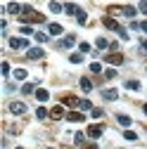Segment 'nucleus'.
<instances>
[{
    "mask_svg": "<svg viewBox=\"0 0 147 149\" xmlns=\"http://www.w3.org/2000/svg\"><path fill=\"white\" fill-rule=\"evenodd\" d=\"M10 47L12 50H31L26 38H10Z\"/></svg>",
    "mask_w": 147,
    "mask_h": 149,
    "instance_id": "f03ea898",
    "label": "nucleus"
},
{
    "mask_svg": "<svg viewBox=\"0 0 147 149\" xmlns=\"http://www.w3.org/2000/svg\"><path fill=\"white\" fill-rule=\"evenodd\" d=\"M19 33H24V36H31V33H33V29H31V26H22V29H19Z\"/></svg>",
    "mask_w": 147,
    "mask_h": 149,
    "instance_id": "72a5a7b5",
    "label": "nucleus"
},
{
    "mask_svg": "<svg viewBox=\"0 0 147 149\" xmlns=\"http://www.w3.org/2000/svg\"><path fill=\"white\" fill-rule=\"evenodd\" d=\"M95 45H97L100 50H104V47H109V45H112V43H107L104 38H97V40H95Z\"/></svg>",
    "mask_w": 147,
    "mask_h": 149,
    "instance_id": "a878e982",
    "label": "nucleus"
},
{
    "mask_svg": "<svg viewBox=\"0 0 147 149\" xmlns=\"http://www.w3.org/2000/svg\"><path fill=\"white\" fill-rule=\"evenodd\" d=\"M33 90H36V88H33V83H24V85H22V92H24V95H31Z\"/></svg>",
    "mask_w": 147,
    "mask_h": 149,
    "instance_id": "393cba45",
    "label": "nucleus"
},
{
    "mask_svg": "<svg viewBox=\"0 0 147 149\" xmlns=\"http://www.w3.org/2000/svg\"><path fill=\"white\" fill-rule=\"evenodd\" d=\"M74 43H76V36H74V33H69L64 40H60V43H57V47H62V50H69V47H74Z\"/></svg>",
    "mask_w": 147,
    "mask_h": 149,
    "instance_id": "423d86ee",
    "label": "nucleus"
},
{
    "mask_svg": "<svg viewBox=\"0 0 147 149\" xmlns=\"http://www.w3.org/2000/svg\"><path fill=\"white\" fill-rule=\"evenodd\" d=\"M26 76H29V71H26V69H14V78H17V81H24Z\"/></svg>",
    "mask_w": 147,
    "mask_h": 149,
    "instance_id": "a211bd4d",
    "label": "nucleus"
},
{
    "mask_svg": "<svg viewBox=\"0 0 147 149\" xmlns=\"http://www.w3.org/2000/svg\"><path fill=\"white\" fill-rule=\"evenodd\" d=\"M69 62H71V64H81V62H83V54H78V52L69 54Z\"/></svg>",
    "mask_w": 147,
    "mask_h": 149,
    "instance_id": "412c9836",
    "label": "nucleus"
},
{
    "mask_svg": "<svg viewBox=\"0 0 147 149\" xmlns=\"http://www.w3.org/2000/svg\"><path fill=\"white\" fill-rule=\"evenodd\" d=\"M142 111H145V114H147V104H145V107H142Z\"/></svg>",
    "mask_w": 147,
    "mask_h": 149,
    "instance_id": "37998d69",
    "label": "nucleus"
},
{
    "mask_svg": "<svg viewBox=\"0 0 147 149\" xmlns=\"http://www.w3.org/2000/svg\"><path fill=\"white\" fill-rule=\"evenodd\" d=\"M17 149H22V147H17Z\"/></svg>",
    "mask_w": 147,
    "mask_h": 149,
    "instance_id": "c03bdc74",
    "label": "nucleus"
},
{
    "mask_svg": "<svg viewBox=\"0 0 147 149\" xmlns=\"http://www.w3.org/2000/svg\"><path fill=\"white\" fill-rule=\"evenodd\" d=\"M78 109H93V104H90L88 100H81V104H78Z\"/></svg>",
    "mask_w": 147,
    "mask_h": 149,
    "instance_id": "7c9ffc66",
    "label": "nucleus"
},
{
    "mask_svg": "<svg viewBox=\"0 0 147 149\" xmlns=\"http://www.w3.org/2000/svg\"><path fill=\"white\" fill-rule=\"evenodd\" d=\"M90 71H93V73H100V71H102V66H100L97 62H93V64H90Z\"/></svg>",
    "mask_w": 147,
    "mask_h": 149,
    "instance_id": "c756f323",
    "label": "nucleus"
},
{
    "mask_svg": "<svg viewBox=\"0 0 147 149\" xmlns=\"http://www.w3.org/2000/svg\"><path fill=\"white\" fill-rule=\"evenodd\" d=\"M22 7H24V5H17V3H10V5H7V12H10V14H19V12H22ZM19 17H22V14H19Z\"/></svg>",
    "mask_w": 147,
    "mask_h": 149,
    "instance_id": "dca6fc26",
    "label": "nucleus"
},
{
    "mask_svg": "<svg viewBox=\"0 0 147 149\" xmlns=\"http://www.w3.org/2000/svg\"><path fill=\"white\" fill-rule=\"evenodd\" d=\"M76 19H78V24H85V22H88V17H85V12H83L81 7H78V12H76Z\"/></svg>",
    "mask_w": 147,
    "mask_h": 149,
    "instance_id": "5701e85b",
    "label": "nucleus"
},
{
    "mask_svg": "<svg viewBox=\"0 0 147 149\" xmlns=\"http://www.w3.org/2000/svg\"><path fill=\"white\" fill-rule=\"evenodd\" d=\"M14 90H17L14 83H5V92H14Z\"/></svg>",
    "mask_w": 147,
    "mask_h": 149,
    "instance_id": "e433bc0d",
    "label": "nucleus"
},
{
    "mask_svg": "<svg viewBox=\"0 0 147 149\" xmlns=\"http://www.w3.org/2000/svg\"><path fill=\"white\" fill-rule=\"evenodd\" d=\"M138 7H140V12H142V14H147V0H142V3H140Z\"/></svg>",
    "mask_w": 147,
    "mask_h": 149,
    "instance_id": "4c0bfd02",
    "label": "nucleus"
},
{
    "mask_svg": "<svg viewBox=\"0 0 147 149\" xmlns=\"http://www.w3.org/2000/svg\"><path fill=\"white\" fill-rule=\"evenodd\" d=\"M36 97H38V102H48L50 100V92L48 90H36Z\"/></svg>",
    "mask_w": 147,
    "mask_h": 149,
    "instance_id": "f3484780",
    "label": "nucleus"
},
{
    "mask_svg": "<svg viewBox=\"0 0 147 149\" xmlns=\"http://www.w3.org/2000/svg\"><path fill=\"white\" fill-rule=\"evenodd\" d=\"M140 50H142V54H147V40H140Z\"/></svg>",
    "mask_w": 147,
    "mask_h": 149,
    "instance_id": "ea45409f",
    "label": "nucleus"
},
{
    "mask_svg": "<svg viewBox=\"0 0 147 149\" xmlns=\"http://www.w3.org/2000/svg\"><path fill=\"white\" fill-rule=\"evenodd\" d=\"M140 31H145V33H147V22H142V24H140Z\"/></svg>",
    "mask_w": 147,
    "mask_h": 149,
    "instance_id": "a19ab883",
    "label": "nucleus"
},
{
    "mask_svg": "<svg viewBox=\"0 0 147 149\" xmlns=\"http://www.w3.org/2000/svg\"><path fill=\"white\" fill-rule=\"evenodd\" d=\"M50 10H52V12H57V14H60V12L64 10V5H60V3H50Z\"/></svg>",
    "mask_w": 147,
    "mask_h": 149,
    "instance_id": "cd10ccee",
    "label": "nucleus"
},
{
    "mask_svg": "<svg viewBox=\"0 0 147 149\" xmlns=\"http://www.w3.org/2000/svg\"><path fill=\"white\" fill-rule=\"evenodd\" d=\"M102 116H104L102 109H93V118H102Z\"/></svg>",
    "mask_w": 147,
    "mask_h": 149,
    "instance_id": "f704fd0d",
    "label": "nucleus"
},
{
    "mask_svg": "<svg viewBox=\"0 0 147 149\" xmlns=\"http://www.w3.org/2000/svg\"><path fill=\"white\" fill-rule=\"evenodd\" d=\"M64 104H66V107H78L81 100H78V97H74V95H66V97H64Z\"/></svg>",
    "mask_w": 147,
    "mask_h": 149,
    "instance_id": "2eb2a0df",
    "label": "nucleus"
},
{
    "mask_svg": "<svg viewBox=\"0 0 147 149\" xmlns=\"http://www.w3.org/2000/svg\"><path fill=\"white\" fill-rule=\"evenodd\" d=\"M81 90H83V92H90V90H93V83H90V78H81Z\"/></svg>",
    "mask_w": 147,
    "mask_h": 149,
    "instance_id": "6ab92c4d",
    "label": "nucleus"
},
{
    "mask_svg": "<svg viewBox=\"0 0 147 149\" xmlns=\"http://www.w3.org/2000/svg\"><path fill=\"white\" fill-rule=\"evenodd\" d=\"M104 62L112 64V66H119V64H123V54L121 52H112V54H107V57H104Z\"/></svg>",
    "mask_w": 147,
    "mask_h": 149,
    "instance_id": "7ed1b4c3",
    "label": "nucleus"
},
{
    "mask_svg": "<svg viewBox=\"0 0 147 149\" xmlns=\"http://www.w3.org/2000/svg\"><path fill=\"white\" fill-rule=\"evenodd\" d=\"M88 135L93 137V140H97V137L102 135V125H97V123H95V125H90V128H88Z\"/></svg>",
    "mask_w": 147,
    "mask_h": 149,
    "instance_id": "9b49d317",
    "label": "nucleus"
},
{
    "mask_svg": "<svg viewBox=\"0 0 147 149\" xmlns=\"http://www.w3.org/2000/svg\"><path fill=\"white\" fill-rule=\"evenodd\" d=\"M104 78H116V71L114 69H107L104 71Z\"/></svg>",
    "mask_w": 147,
    "mask_h": 149,
    "instance_id": "2f4dec72",
    "label": "nucleus"
},
{
    "mask_svg": "<svg viewBox=\"0 0 147 149\" xmlns=\"http://www.w3.org/2000/svg\"><path fill=\"white\" fill-rule=\"evenodd\" d=\"M50 149H52V147H50Z\"/></svg>",
    "mask_w": 147,
    "mask_h": 149,
    "instance_id": "a18cd8bd",
    "label": "nucleus"
},
{
    "mask_svg": "<svg viewBox=\"0 0 147 149\" xmlns=\"http://www.w3.org/2000/svg\"><path fill=\"white\" fill-rule=\"evenodd\" d=\"M74 142H76V144H83V133H76V135H74Z\"/></svg>",
    "mask_w": 147,
    "mask_h": 149,
    "instance_id": "c9c22d12",
    "label": "nucleus"
},
{
    "mask_svg": "<svg viewBox=\"0 0 147 149\" xmlns=\"http://www.w3.org/2000/svg\"><path fill=\"white\" fill-rule=\"evenodd\" d=\"M19 19H22V22H24V26H26V24H43V22H45V17H43V14H38V12H33L29 5H24V7H22V17H19Z\"/></svg>",
    "mask_w": 147,
    "mask_h": 149,
    "instance_id": "f257e3e1",
    "label": "nucleus"
},
{
    "mask_svg": "<svg viewBox=\"0 0 147 149\" xmlns=\"http://www.w3.org/2000/svg\"><path fill=\"white\" fill-rule=\"evenodd\" d=\"M0 69H3V76L7 78V76H10V64H7V62H3V66H0Z\"/></svg>",
    "mask_w": 147,
    "mask_h": 149,
    "instance_id": "c85d7f7f",
    "label": "nucleus"
},
{
    "mask_svg": "<svg viewBox=\"0 0 147 149\" xmlns=\"http://www.w3.org/2000/svg\"><path fill=\"white\" fill-rule=\"evenodd\" d=\"M102 97H104L107 102H114V100L119 97V90H112V88H107V90H102Z\"/></svg>",
    "mask_w": 147,
    "mask_h": 149,
    "instance_id": "1a4fd4ad",
    "label": "nucleus"
},
{
    "mask_svg": "<svg viewBox=\"0 0 147 149\" xmlns=\"http://www.w3.org/2000/svg\"><path fill=\"white\" fill-rule=\"evenodd\" d=\"M48 33H50V36H62L64 29H62L60 24H48Z\"/></svg>",
    "mask_w": 147,
    "mask_h": 149,
    "instance_id": "f8f14e48",
    "label": "nucleus"
},
{
    "mask_svg": "<svg viewBox=\"0 0 147 149\" xmlns=\"http://www.w3.org/2000/svg\"><path fill=\"white\" fill-rule=\"evenodd\" d=\"M116 121H119L121 125H131V116H126V114H121V116H116Z\"/></svg>",
    "mask_w": 147,
    "mask_h": 149,
    "instance_id": "b1692460",
    "label": "nucleus"
},
{
    "mask_svg": "<svg viewBox=\"0 0 147 149\" xmlns=\"http://www.w3.org/2000/svg\"><path fill=\"white\" fill-rule=\"evenodd\" d=\"M36 40H38V43H45V40H48V33H36Z\"/></svg>",
    "mask_w": 147,
    "mask_h": 149,
    "instance_id": "473e14b6",
    "label": "nucleus"
},
{
    "mask_svg": "<svg viewBox=\"0 0 147 149\" xmlns=\"http://www.w3.org/2000/svg\"><path fill=\"white\" fill-rule=\"evenodd\" d=\"M119 12H121L123 17H131V19H133V17L138 14V10H135L133 5H126V7H119Z\"/></svg>",
    "mask_w": 147,
    "mask_h": 149,
    "instance_id": "9d476101",
    "label": "nucleus"
},
{
    "mask_svg": "<svg viewBox=\"0 0 147 149\" xmlns=\"http://www.w3.org/2000/svg\"><path fill=\"white\" fill-rule=\"evenodd\" d=\"M83 52H90V45H88V43H81V54H83Z\"/></svg>",
    "mask_w": 147,
    "mask_h": 149,
    "instance_id": "58836bf2",
    "label": "nucleus"
},
{
    "mask_svg": "<svg viewBox=\"0 0 147 149\" xmlns=\"http://www.w3.org/2000/svg\"><path fill=\"white\" fill-rule=\"evenodd\" d=\"M123 85H126V90H133V92H138V90L142 88V85H140V81H126Z\"/></svg>",
    "mask_w": 147,
    "mask_h": 149,
    "instance_id": "4468645a",
    "label": "nucleus"
},
{
    "mask_svg": "<svg viewBox=\"0 0 147 149\" xmlns=\"http://www.w3.org/2000/svg\"><path fill=\"white\" fill-rule=\"evenodd\" d=\"M26 57H29V59H41V57H43V50H41V47H31V50L26 52Z\"/></svg>",
    "mask_w": 147,
    "mask_h": 149,
    "instance_id": "ddd939ff",
    "label": "nucleus"
},
{
    "mask_svg": "<svg viewBox=\"0 0 147 149\" xmlns=\"http://www.w3.org/2000/svg\"><path fill=\"white\" fill-rule=\"evenodd\" d=\"M102 24H104V26H107L109 31H116V33L121 31V26H119V22H116V19H112V17H104V19H102Z\"/></svg>",
    "mask_w": 147,
    "mask_h": 149,
    "instance_id": "0eeeda50",
    "label": "nucleus"
},
{
    "mask_svg": "<svg viewBox=\"0 0 147 149\" xmlns=\"http://www.w3.org/2000/svg\"><path fill=\"white\" fill-rule=\"evenodd\" d=\"M10 111H12L14 116H22V114H26V104L24 102H12L10 104Z\"/></svg>",
    "mask_w": 147,
    "mask_h": 149,
    "instance_id": "20e7f679",
    "label": "nucleus"
},
{
    "mask_svg": "<svg viewBox=\"0 0 147 149\" xmlns=\"http://www.w3.org/2000/svg\"><path fill=\"white\" fill-rule=\"evenodd\" d=\"M50 116L57 121V118H64V116H66V111H64V107H62V104H57L55 109H50Z\"/></svg>",
    "mask_w": 147,
    "mask_h": 149,
    "instance_id": "6e6552de",
    "label": "nucleus"
},
{
    "mask_svg": "<svg viewBox=\"0 0 147 149\" xmlns=\"http://www.w3.org/2000/svg\"><path fill=\"white\" fill-rule=\"evenodd\" d=\"M64 12H66V14H74V17H76V12H78V7L74 5V3H66V5H64Z\"/></svg>",
    "mask_w": 147,
    "mask_h": 149,
    "instance_id": "aec40b11",
    "label": "nucleus"
},
{
    "mask_svg": "<svg viewBox=\"0 0 147 149\" xmlns=\"http://www.w3.org/2000/svg\"><path fill=\"white\" fill-rule=\"evenodd\" d=\"M123 137H126V140H131V142H135V140H138V135L133 133V130H126V133H123Z\"/></svg>",
    "mask_w": 147,
    "mask_h": 149,
    "instance_id": "bb28decb",
    "label": "nucleus"
},
{
    "mask_svg": "<svg viewBox=\"0 0 147 149\" xmlns=\"http://www.w3.org/2000/svg\"><path fill=\"white\" fill-rule=\"evenodd\" d=\"M66 121H71V123H83L85 121V116L81 114V111H66V116H64Z\"/></svg>",
    "mask_w": 147,
    "mask_h": 149,
    "instance_id": "39448f33",
    "label": "nucleus"
},
{
    "mask_svg": "<svg viewBox=\"0 0 147 149\" xmlns=\"http://www.w3.org/2000/svg\"><path fill=\"white\" fill-rule=\"evenodd\" d=\"M83 149H97V147H95V144H85Z\"/></svg>",
    "mask_w": 147,
    "mask_h": 149,
    "instance_id": "79ce46f5",
    "label": "nucleus"
},
{
    "mask_svg": "<svg viewBox=\"0 0 147 149\" xmlns=\"http://www.w3.org/2000/svg\"><path fill=\"white\" fill-rule=\"evenodd\" d=\"M36 116H38V118H41V121H43V118H45V116H50V111H48V109H45V107H38V109H36Z\"/></svg>",
    "mask_w": 147,
    "mask_h": 149,
    "instance_id": "4be33fe9",
    "label": "nucleus"
}]
</instances>
